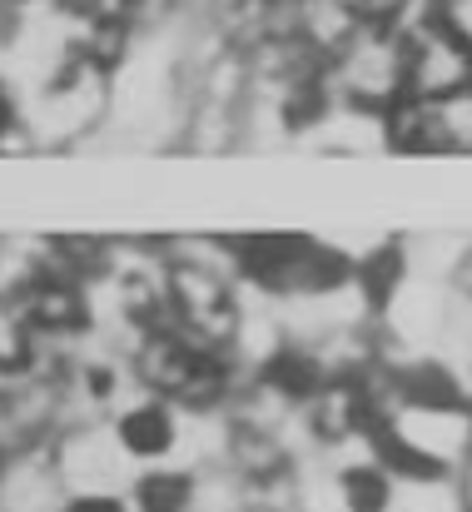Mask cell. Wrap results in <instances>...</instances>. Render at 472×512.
I'll list each match as a JSON object with an SVG mask.
<instances>
[{
  "mask_svg": "<svg viewBox=\"0 0 472 512\" xmlns=\"http://www.w3.org/2000/svg\"><path fill=\"white\" fill-rule=\"evenodd\" d=\"M120 363H125L130 393L159 398V403L179 408L184 418H219V413L229 408L234 388L244 383L239 368H234L224 353L184 339V334L169 329V324L140 329L135 339L125 343Z\"/></svg>",
  "mask_w": 472,
  "mask_h": 512,
  "instance_id": "obj_1",
  "label": "cell"
},
{
  "mask_svg": "<svg viewBox=\"0 0 472 512\" xmlns=\"http://www.w3.org/2000/svg\"><path fill=\"white\" fill-rule=\"evenodd\" d=\"M224 239L239 284L269 304H299L353 279V264L323 234L309 229H244Z\"/></svg>",
  "mask_w": 472,
  "mask_h": 512,
  "instance_id": "obj_2",
  "label": "cell"
},
{
  "mask_svg": "<svg viewBox=\"0 0 472 512\" xmlns=\"http://www.w3.org/2000/svg\"><path fill=\"white\" fill-rule=\"evenodd\" d=\"M20 120L35 140V155H70L105 135L110 120V75L70 60L55 75L20 90Z\"/></svg>",
  "mask_w": 472,
  "mask_h": 512,
  "instance_id": "obj_3",
  "label": "cell"
},
{
  "mask_svg": "<svg viewBox=\"0 0 472 512\" xmlns=\"http://www.w3.org/2000/svg\"><path fill=\"white\" fill-rule=\"evenodd\" d=\"M323 95L338 110L383 120L403 90V35L388 25H358L328 60H323Z\"/></svg>",
  "mask_w": 472,
  "mask_h": 512,
  "instance_id": "obj_4",
  "label": "cell"
},
{
  "mask_svg": "<svg viewBox=\"0 0 472 512\" xmlns=\"http://www.w3.org/2000/svg\"><path fill=\"white\" fill-rule=\"evenodd\" d=\"M403 35V90L413 100H448L472 90V50L453 40L433 15L398 30Z\"/></svg>",
  "mask_w": 472,
  "mask_h": 512,
  "instance_id": "obj_5",
  "label": "cell"
},
{
  "mask_svg": "<svg viewBox=\"0 0 472 512\" xmlns=\"http://www.w3.org/2000/svg\"><path fill=\"white\" fill-rule=\"evenodd\" d=\"M115 448L125 453L130 468H155V463H174L179 458V443L189 433V418L159 398H145V393H125L110 418H105Z\"/></svg>",
  "mask_w": 472,
  "mask_h": 512,
  "instance_id": "obj_6",
  "label": "cell"
},
{
  "mask_svg": "<svg viewBox=\"0 0 472 512\" xmlns=\"http://www.w3.org/2000/svg\"><path fill=\"white\" fill-rule=\"evenodd\" d=\"M199 503V478L179 463L135 468L125 483V508L130 512H194Z\"/></svg>",
  "mask_w": 472,
  "mask_h": 512,
  "instance_id": "obj_7",
  "label": "cell"
},
{
  "mask_svg": "<svg viewBox=\"0 0 472 512\" xmlns=\"http://www.w3.org/2000/svg\"><path fill=\"white\" fill-rule=\"evenodd\" d=\"M80 30H125L140 35L150 20V0H55Z\"/></svg>",
  "mask_w": 472,
  "mask_h": 512,
  "instance_id": "obj_8",
  "label": "cell"
},
{
  "mask_svg": "<svg viewBox=\"0 0 472 512\" xmlns=\"http://www.w3.org/2000/svg\"><path fill=\"white\" fill-rule=\"evenodd\" d=\"M428 15H433L453 40H463L472 50V0H428Z\"/></svg>",
  "mask_w": 472,
  "mask_h": 512,
  "instance_id": "obj_9",
  "label": "cell"
},
{
  "mask_svg": "<svg viewBox=\"0 0 472 512\" xmlns=\"http://www.w3.org/2000/svg\"><path fill=\"white\" fill-rule=\"evenodd\" d=\"M55 512H130L125 508V493H70L60 498Z\"/></svg>",
  "mask_w": 472,
  "mask_h": 512,
  "instance_id": "obj_10",
  "label": "cell"
},
{
  "mask_svg": "<svg viewBox=\"0 0 472 512\" xmlns=\"http://www.w3.org/2000/svg\"><path fill=\"white\" fill-rule=\"evenodd\" d=\"M174 10H199V0H150V15H174Z\"/></svg>",
  "mask_w": 472,
  "mask_h": 512,
  "instance_id": "obj_11",
  "label": "cell"
},
{
  "mask_svg": "<svg viewBox=\"0 0 472 512\" xmlns=\"http://www.w3.org/2000/svg\"><path fill=\"white\" fill-rule=\"evenodd\" d=\"M15 10H20V5L0 0V45H5V35H10V25H15Z\"/></svg>",
  "mask_w": 472,
  "mask_h": 512,
  "instance_id": "obj_12",
  "label": "cell"
},
{
  "mask_svg": "<svg viewBox=\"0 0 472 512\" xmlns=\"http://www.w3.org/2000/svg\"><path fill=\"white\" fill-rule=\"evenodd\" d=\"M10 5H45V0H10Z\"/></svg>",
  "mask_w": 472,
  "mask_h": 512,
  "instance_id": "obj_13",
  "label": "cell"
},
{
  "mask_svg": "<svg viewBox=\"0 0 472 512\" xmlns=\"http://www.w3.org/2000/svg\"><path fill=\"white\" fill-rule=\"evenodd\" d=\"M0 458H5V443H0Z\"/></svg>",
  "mask_w": 472,
  "mask_h": 512,
  "instance_id": "obj_14",
  "label": "cell"
}]
</instances>
